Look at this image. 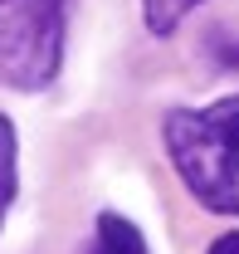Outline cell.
Masks as SVG:
<instances>
[{
  "label": "cell",
  "mask_w": 239,
  "mask_h": 254,
  "mask_svg": "<svg viewBox=\"0 0 239 254\" xmlns=\"http://www.w3.org/2000/svg\"><path fill=\"white\" fill-rule=\"evenodd\" d=\"M161 137L185 190L205 210L239 215V93L215 108H176Z\"/></svg>",
  "instance_id": "obj_1"
},
{
  "label": "cell",
  "mask_w": 239,
  "mask_h": 254,
  "mask_svg": "<svg viewBox=\"0 0 239 254\" xmlns=\"http://www.w3.org/2000/svg\"><path fill=\"white\" fill-rule=\"evenodd\" d=\"M68 0H0V83L34 93L63 59Z\"/></svg>",
  "instance_id": "obj_2"
},
{
  "label": "cell",
  "mask_w": 239,
  "mask_h": 254,
  "mask_svg": "<svg viewBox=\"0 0 239 254\" xmlns=\"http://www.w3.org/2000/svg\"><path fill=\"white\" fill-rule=\"evenodd\" d=\"M93 254H151L147 240H142V230L132 220H122V215H98V240H93Z\"/></svg>",
  "instance_id": "obj_3"
},
{
  "label": "cell",
  "mask_w": 239,
  "mask_h": 254,
  "mask_svg": "<svg viewBox=\"0 0 239 254\" xmlns=\"http://www.w3.org/2000/svg\"><path fill=\"white\" fill-rule=\"evenodd\" d=\"M15 190H20V166H15V123L0 113V225L15 205Z\"/></svg>",
  "instance_id": "obj_4"
},
{
  "label": "cell",
  "mask_w": 239,
  "mask_h": 254,
  "mask_svg": "<svg viewBox=\"0 0 239 254\" xmlns=\"http://www.w3.org/2000/svg\"><path fill=\"white\" fill-rule=\"evenodd\" d=\"M195 5H205V0H142V15H147V30L151 34H171L195 10Z\"/></svg>",
  "instance_id": "obj_5"
},
{
  "label": "cell",
  "mask_w": 239,
  "mask_h": 254,
  "mask_svg": "<svg viewBox=\"0 0 239 254\" xmlns=\"http://www.w3.org/2000/svg\"><path fill=\"white\" fill-rule=\"evenodd\" d=\"M210 254H239V230H230V235H220V240L210 245Z\"/></svg>",
  "instance_id": "obj_6"
}]
</instances>
